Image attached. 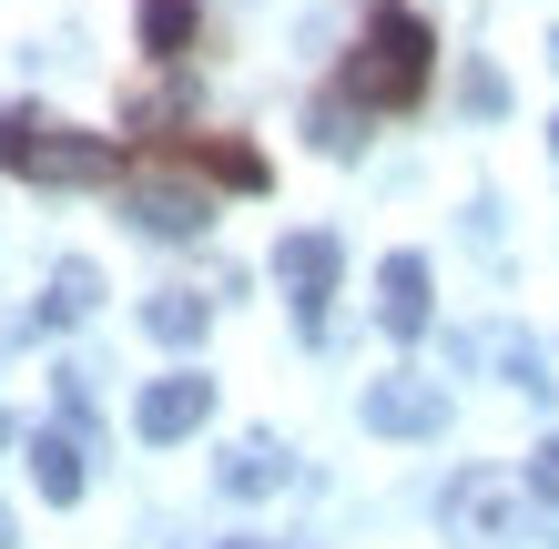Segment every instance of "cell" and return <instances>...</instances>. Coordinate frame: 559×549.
Here are the masks:
<instances>
[{
  "instance_id": "6da1fadb",
  "label": "cell",
  "mask_w": 559,
  "mask_h": 549,
  "mask_svg": "<svg viewBox=\"0 0 559 549\" xmlns=\"http://www.w3.org/2000/svg\"><path fill=\"white\" fill-rule=\"evenodd\" d=\"M427 21L407 11V0H377V21H367V41H356L346 61V103H377V112H407L417 92H427Z\"/></svg>"
},
{
  "instance_id": "7a4b0ae2",
  "label": "cell",
  "mask_w": 559,
  "mask_h": 549,
  "mask_svg": "<svg viewBox=\"0 0 559 549\" xmlns=\"http://www.w3.org/2000/svg\"><path fill=\"white\" fill-rule=\"evenodd\" d=\"M0 174H21V183H112L122 143L112 133H72V122H41V112H0Z\"/></svg>"
},
{
  "instance_id": "3957f363",
  "label": "cell",
  "mask_w": 559,
  "mask_h": 549,
  "mask_svg": "<svg viewBox=\"0 0 559 549\" xmlns=\"http://www.w3.org/2000/svg\"><path fill=\"white\" fill-rule=\"evenodd\" d=\"M336 265H346V254H336V235H285L275 244V285H285V306H295V326H325V296H336Z\"/></svg>"
},
{
  "instance_id": "277c9868",
  "label": "cell",
  "mask_w": 559,
  "mask_h": 549,
  "mask_svg": "<svg viewBox=\"0 0 559 549\" xmlns=\"http://www.w3.org/2000/svg\"><path fill=\"white\" fill-rule=\"evenodd\" d=\"M214 417V377H153L143 386V407H133V438H153V447H174V438H193Z\"/></svg>"
},
{
  "instance_id": "5b68a950",
  "label": "cell",
  "mask_w": 559,
  "mask_h": 549,
  "mask_svg": "<svg viewBox=\"0 0 559 549\" xmlns=\"http://www.w3.org/2000/svg\"><path fill=\"white\" fill-rule=\"evenodd\" d=\"M367 428H377V438H438V428H448V397H438L427 377H377V386H367Z\"/></svg>"
},
{
  "instance_id": "8992f818",
  "label": "cell",
  "mask_w": 559,
  "mask_h": 549,
  "mask_svg": "<svg viewBox=\"0 0 559 549\" xmlns=\"http://www.w3.org/2000/svg\"><path fill=\"white\" fill-rule=\"evenodd\" d=\"M133 224L163 235V244H183V235H204V224H214V204L193 183H133Z\"/></svg>"
},
{
  "instance_id": "52a82bcc",
  "label": "cell",
  "mask_w": 559,
  "mask_h": 549,
  "mask_svg": "<svg viewBox=\"0 0 559 549\" xmlns=\"http://www.w3.org/2000/svg\"><path fill=\"white\" fill-rule=\"evenodd\" d=\"M509 520H519V489H509V478L468 468V478H457V489H448V529H468V539H499Z\"/></svg>"
},
{
  "instance_id": "ba28073f",
  "label": "cell",
  "mask_w": 559,
  "mask_h": 549,
  "mask_svg": "<svg viewBox=\"0 0 559 549\" xmlns=\"http://www.w3.org/2000/svg\"><path fill=\"white\" fill-rule=\"evenodd\" d=\"M377 315H386V336H427V254L377 265Z\"/></svg>"
},
{
  "instance_id": "9c48e42d",
  "label": "cell",
  "mask_w": 559,
  "mask_h": 549,
  "mask_svg": "<svg viewBox=\"0 0 559 549\" xmlns=\"http://www.w3.org/2000/svg\"><path fill=\"white\" fill-rule=\"evenodd\" d=\"M31 489H41L51 509H72L82 499V438H61V428L31 438Z\"/></svg>"
},
{
  "instance_id": "30bf717a",
  "label": "cell",
  "mask_w": 559,
  "mask_h": 549,
  "mask_svg": "<svg viewBox=\"0 0 559 549\" xmlns=\"http://www.w3.org/2000/svg\"><path fill=\"white\" fill-rule=\"evenodd\" d=\"M214 478H224V489H235V499H275L285 478H295V458H285L275 438H245V447H235V458H224Z\"/></svg>"
},
{
  "instance_id": "8fae6325",
  "label": "cell",
  "mask_w": 559,
  "mask_h": 549,
  "mask_svg": "<svg viewBox=\"0 0 559 549\" xmlns=\"http://www.w3.org/2000/svg\"><path fill=\"white\" fill-rule=\"evenodd\" d=\"M92 306H103V275L72 254V265H51V296H41V315H31V326H82Z\"/></svg>"
},
{
  "instance_id": "7c38bea8",
  "label": "cell",
  "mask_w": 559,
  "mask_h": 549,
  "mask_svg": "<svg viewBox=\"0 0 559 549\" xmlns=\"http://www.w3.org/2000/svg\"><path fill=\"white\" fill-rule=\"evenodd\" d=\"M204 326H214L204 296H153V306H143V336H163V346H193Z\"/></svg>"
},
{
  "instance_id": "4fadbf2b",
  "label": "cell",
  "mask_w": 559,
  "mask_h": 549,
  "mask_svg": "<svg viewBox=\"0 0 559 549\" xmlns=\"http://www.w3.org/2000/svg\"><path fill=\"white\" fill-rule=\"evenodd\" d=\"M143 51H163V61L193 51V0H143Z\"/></svg>"
},
{
  "instance_id": "5bb4252c",
  "label": "cell",
  "mask_w": 559,
  "mask_h": 549,
  "mask_svg": "<svg viewBox=\"0 0 559 549\" xmlns=\"http://www.w3.org/2000/svg\"><path fill=\"white\" fill-rule=\"evenodd\" d=\"M183 164H204V174H224V183H245V193L265 183V164H254L245 143H183Z\"/></svg>"
},
{
  "instance_id": "9a60e30c",
  "label": "cell",
  "mask_w": 559,
  "mask_h": 549,
  "mask_svg": "<svg viewBox=\"0 0 559 549\" xmlns=\"http://www.w3.org/2000/svg\"><path fill=\"white\" fill-rule=\"evenodd\" d=\"M530 489L559 509V438H539V458H530Z\"/></svg>"
},
{
  "instance_id": "2e32d148",
  "label": "cell",
  "mask_w": 559,
  "mask_h": 549,
  "mask_svg": "<svg viewBox=\"0 0 559 549\" xmlns=\"http://www.w3.org/2000/svg\"><path fill=\"white\" fill-rule=\"evenodd\" d=\"M0 549H11V509H0Z\"/></svg>"
},
{
  "instance_id": "e0dca14e",
  "label": "cell",
  "mask_w": 559,
  "mask_h": 549,
  "mask_svg": "<svg viewBox=\"0 0 559 549\" xmlns=\"http://www.w3.org/2000/svg\"><path fill=\"white\" fill-rule=\"evenodd\" d=\"M549 143H559V122H549Z\"/></svg>"
},
{
  "instance_id": "ac0fdd59",
  "label": "cell",
  "mask_w": 559,
  "mask_h": 549,
  "mask_svg": "<svg viewBox=\"0 0 559 549\" xmlns=\"http://www.w3.org/2000/svg\"><path fill=\"white\" fill-rule=\"evenodd\" d=\"M549 51H559V41H549Z\"/></svg>"
}]
</instances>
